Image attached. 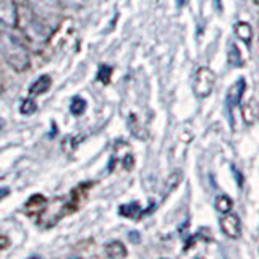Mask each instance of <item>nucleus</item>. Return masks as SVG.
<instances>
[{
    "instance_id": "nucleus-8",
    "label": "nucleus",
    "mask_w": 259,
    "mask_h": 259,
    "mask_svg": "<svg viewBox=\"0 0 259 259\" xmlns=\"http://www.w3.org/2000/svg\"><path fill=\"white\" fill-rule=\"evenodd\" d=\"M105 251H107V254L112 256V257H123V256H126V249H125V246L121 245L120 241L109 243V245L105 246Z\"/></svg>"
},
{
    "instance_id": "nucleus-7",
    "label": "nucleus",
    "mask_w": 259,
    "mask_h": 259,
    "mask_svg": "<svg viewBox=\"0 0 259 259\" xmlns=\"http://www.w3.org/2000/svg\"><path fill=\"white\" fill-rule=\"evenodd\" d=\"M232 207H233V201L227 196V194H219L215 198V209L219 212L227 214V212H230Z\"/></svg>"
},
{
    "instance_id": "nucleus-13",
    "label": "nucleus",
    "mask_w": 259,
    "mask_h": 259,
    "mask_svg": "<svg viewBox=\"0 0 259 259\" xmlns=\"http://www.w3.org/2000/svg\"><path fill=\"white\" fill-rule=\"evenodd\" d=\"M215 2V5H217V8H221V0H214Z\"/></svg>"
},
{
    "instance_id": "nucleus-9",
    "label": "nucleus",
    "mask_w": 259,
    "mask_h": 259,
    "mask_svg": "<svg viewBox=\"0 0 259 259\" xmlns=\"http://www.w3.org/2000/svg\"><path fill=\"white\" fill-rule=\"evenodd\" d=\"M84 109H86V102L81 99V97H75L71 102V112L75 113V115H81Z\"/></svg>"
},
{
    "instance_id": "nucleus-4",
    "label": "nucleus",
    "mask_w": 259,
    "mask_h": 259,
    "mask_svg": "<svg viewBox=\"0 0 259 259\" xmlns=\"http://www.w3.org/2000/svg\"><path fill=\"white\" fill-rule=\"evenodd\" d=\"M0 21L7 26H15L18 21V10L13 0H0Z\"/></svg>"
},
{
    "instance_id": "nucleus-12",
    "label": "nucleus",
    "mask_w": 259,
    "mask_h": 259,
    "mask_svg": "<svg viewBox=\"0 0 259 259\" xmlns=\"http://www.w3.org/2000/svg\"><path fill=\"white\" fill-rule=\"evenodd\" d=\"M5 194H8V190H5V188H4V190H0V198H4Z\"/></svg>"
},
{
    "instance_id": "nucleus-10",
    "label": "nucleus",
    "mask_w": 259,
    "mask_h": 259,
    "mask_svg": "<svg viewBox=\"0 0 259 259\" xmlns=\"http://www.w3.org/2000/svg\"><path fill=\"white\" fill-rule=\"evenodd\" d=\"M21 113L23 115H31V113L36 112V102H32L31 99H26L21 104Z\"/></svg>"
},
{
    "instance_id": "nucleus-5",
    "label": "nucleus",
    "mask_w": 259,
    "mask_h": 259,
    "mask_svg": "<svg viewBox=\"0 0 259 259\" xmlns=\"http://www.w3.org/2000/svg\"><path fill=\"white\" fill-rule=\"evenodd\" d=\"M51 76H47V75H42V76H39L34 83H32L31 89H29V93L32 96H37V94H44L49 88H51Z\"/></svg>"
},
{
    "instance_id": "nucleus-3",
    "label": "nucleus",
    "mask_w": 259,
    "mask_h": 259,
    "mask_svg": "<svg viewBox=\"0 0 259 259\" xmlns=\"http://www.w3.org/2000/svg\"><path fill=\"white\" fill-rule=\"evenodd\" d=\"M221 229L227 237L238 238L240 232H241V222H240L238 215L230 214V212L224 214V217L221 219Z\"/></svg>"
},
{
    "instance_id": "nucleus-11",
    "label": "nucleus",
    "mask_w": 259,
    "mask_h": 259,
    "mask_svg": "<svg viewBox=\"0 0 259 259\" xmlns=\"http://www.w3.org/2000/svg\"><path fill=\"white\" fill-rule=\"evenodd\" d=\"M109 73H110V68H109V67H102L101 71H99L101 79H102V81H107V75H109Z\"/></svg>"
},
{
    "instance_id": "nucleus-6",
    "label": "nucleus",
    "mask_w": 259,
    "mask_h": 259,
    "mask_svg": "<svg viewBox=\"0 0 259 259\" xmlns=\"http://www.w3.org/2000/svg\"><path fill=\"white\" fill-rule=\"evenodd\" d=\"M235 34H237L238 39H241L243 42H249L251 36H253V29L248 23H238L237 26H235Z\"/></svg>"
},
{
    "instance_id": "nucleus-1",
    "label": "nucleus",
    "mask_w": 259,
    "mask_h": 259,
    "mask_svg": "<svg viewBox=\"0 0 259 259\" xmlns=\"http://www.w3.org/2000/svg\"><path fill=\"white\" fill-rule=\"evenodd\" d=\"M0 52L4 54L5 60L16 71H24L29 67V52L21 44L20 39L8 32H0Z\"/></svg>"
},
{
    "instance_id": "nucleus-2",
    "label": "nucleus",
    "mask_w": 259,
    "mask_h": 259,
    "mask_svg": "<svg viewBox=\"0 0 259 259\" xmlns=\"http://www.w3.org/2000/svg\"><path fill=\"white\" fill-rule=\"evenodd\" d=\"M215 84V75L214 71L207 67H201L194 73V81H193V89L194 94L198 97H207L212 93Z\"/></svg>"
}]
</instances>
